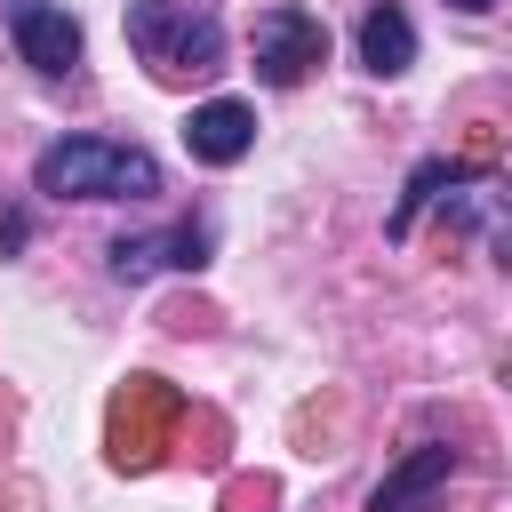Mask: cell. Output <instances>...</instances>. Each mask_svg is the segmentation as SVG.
Wrapping results in <instances>:
<instances>
[{"mask_svg": "<svg viewBox=\"0 0 512 512\" xmlns=\"http://www.w3.org/2000/svg\"><path fill=\"white\" fill-rule=\"evenodd\" d=\"M456 472V448H408V464H392L384 480H376V496H368V512H448L440 504V480Z\"/></svg>", "mask_w": 512, "mask_h": 512, "instance_id": "obj_4", "label": "cell"}, {"mask_svg": "<svg viewBox=\"0 0 512 512\" xmlns=\"http://www.w3.org/2000/svg\"><path fill=\"white\" fill-rule=\"evenodd\" d=\"M456 176H464L456 160H424V168L408 176V192H400V208H392V224H384V232H392V240H408V232H416V208H424L440 184H456Z\"/></svg>", "mask_w": 512, "mask_h": 512, "instance_id": "obj_10", "label": "cell"}, {"mask_svg": "<svg viewBox=\"0 0 512 512\" xmlns=\"http://www.w3.org/2000/svg\"><path fill=\"white\" fill-rule=\"evenodd\" d=\"M360 64H368L376 80H400V72L416 64V24H408L400 0H376V8L360 16Z\"/></svg>", "mask_w": 512, "mask_h": 512, "instance_id": "obj_8", "label": "cell"}, {"mask_svg": "<svg viewBox=\"0 0 512 512\" xmlns=\"http://www.w3.org/2000/svg\"><path fill=\"white\" fill-rule=\"evenodd\" d=\"M448 8H464V16H480V8H496V0H448Z\"/></svg>", "mask_w": 512, "mask_h": 512, "instance_id": "obj_11", "label": "cell"}, {"mask_svg": "<svg viewBox=\"0 0 512 512\" xmlns=\"http://www.w3.org/2000/svg\"><path fill=\"white\" fill-rule=\"evenodd\" d=\"M16 56L32 72H72L80 64V24L56 0H16Z\"/></svg>", "mask_w": 512, "mask_h": 512, "instance_id": "obj_7", "label": "cell"}, {"mask_svg": "<svg viewBox=\"0 0 512 512\" xmlns=\"http://www.w3.org/2000/svg\"><path fill=\"white\" fill-rule=\"evenodd\" d=\"M200 272L208 264V232L200 224H168V232H136V240H112V280H144V272Z\"/></svg>", "mask_w": 512, "mask_h": 512, "instance_id": "obj_6", "label": "cell"}, {"mask_svg": "<svg viewBox=\"0 0 512 512\" xmlns=\"http://www.w3.org/2000/svg\"><path fill=\"white\" fill-rule=\"evenodd\" d=\"M32 192L48 200H152L160 192V160L136 144H104V136H64L32 160Z\"/></svg>", "mask_w": 512, "mask_h": 512, "instance_id": "obj_1", "label": "cell"}, {"mask_svg": "<svg viewBox=\"0 0 512 512\" xmlns=\"http://www.w3.org/2000/svg\"><path fill=\"white\" fill-rule=\"evenodd\" d=\"M248 48H256V80L296 88L312 64H328V24L312 8H264L256 32H248Z\"/></svg>", "mask_w": 512, "mask_h": 512, "instance_id": "obj_3", "label": "cell"}, {"mask_svg": "<svg viewBox=\"0 0 512 512\" xmlns=\"http://www.w3.org/2000/svg\"><path fill=\"white\" fill-rule=\"evenodd\" d=\"M248 144H256V112H248L240 96H208V104H192V120H184V152H192V160L232 168Z\"/></svg>", "mask_w": 512, "mask_h": 512, "instance_id": "obj_5", "label": "cell"}, {"mask_svg": "<svg viewBox=\"0 0 512 512\" xmlns=\"http://www.w3.org/2000/svg\"><path fill=\"white\" fill-rule=\"evenodd\" d=\"M448 224H488V248H496V264L512 272V176L464 184V192L448 200Z\"/></svg>", "mask_w": 512, "mask_h": 512, "instance_id": "obj_9", "label": "cell"}, {"mask_svg": "<svg viewBox=\"0 0 512 512\" xmlns=\"http://www.w3.org/2000/svg\"><path fill=\"white\" fill-rule=\"evenodd\" d=\"M128 48L168 88L176 80H208V72H224V16L208 0H136L128 8Z\"/></svg>", "mask_w": 512, "mask_h": 512, "instance_id": "obj_2", "label": "cell"}]
</instances>
